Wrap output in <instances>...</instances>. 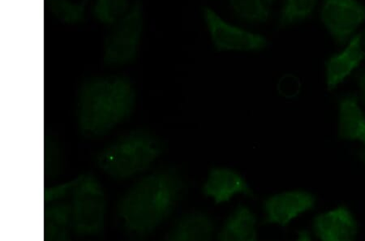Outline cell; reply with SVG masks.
Masks as SVG:
<instances>
[{
	"label": "cell",
	"mask_w": 365,
	"mask_h": 241,
	"mask_svg": "<svg viewBox=\"0 0 365 241\" xmlns=\"http://www.w3.org/2000/svg\"><path fill=\"white\" fill-rule=\"evenodd\" d=\"M185 190L184 178L173 167L163 168L144 176L118 201V227L130 240L148 237L173 215Z\"/></svg>",
	"instance_id": "cell-1"
},
{
	"label": "cell",
	"mask_w": 365,
	"mask_h": 241,
	"mask_svg": "<svg viewBox=\"0 0 365 241\" xmlns=\"http://www.w3.org/2000/svg\"><path fill=\"white\" fill-rule=\"evenodd\" d=\"M137 100L136 87L127 76L103 75L86 79L76 99L80 134L86 139L107 136L130 118Z\"/></svg>",
	"instance_id": "cell-2"
},
{
	"label": "cell",
	"mask_w": 365,
	"mask_h": 241,
	"mask_svg": "<svg viewBox=\"0 0 365 241\" xmlns=\"http://www.w3.org/2000/svg\"><path fill=\"white\" fill-rule=\"evenodd\" d=\"M165 151L163 140L145 128L118 137L94 155L96 166L115 180L134 178L148 170Z\"/></svg>",
	"instance_id": "cell-3"
},
{
	"label": "cell",
	"mask_w": 365,
	"mask_h": 241,
	"mask_svg": "<svg viewBox=\"0 0 365 241\" xmlns=\"http://www.w3.org/2000/svg\"><path fill=\"white\" fill-rule=\"evenodd\" d=\"M76 178L71 202L73 234L81 238L102 236L108 213L104 188L92 173L81 174Z\"/></svg>",
	"instance_id": "cell-4"
},
{
	"label": "cell",
	"mask_w": 365,
	"mask_h": 241,
	"mask_svg": "<svg viewBox=\"0 0 365 241\" xmlns=\"http://www.w3.org/2000/svg\"><path fill=\"white\" fill-rule=\"evenodd\" d=\"M144 23L143 4L137 0L126 15L110 27L104 39L103 58L106 66L120 68L137 61Z\"/></svg>",
	"instance_id": "cell-5"
},
{
	"label": "cell",
	"mask_w": 365,
	"mask_h": 241,
	"mask_svg": "<svg viewBox=\"0 0 365 241\" xmlns=\"http://www.w3.org/2000/svg\"><path fill=\"white\" fill-rule=\"evenodd\" d=\"M202 14L211 43L217 51L258 52L269 45L264 35L232 24L213 9L204 7Z\"/></svg>",
	"instance_id": "cell-6"
},
{
	"label": "cell",
	"mask_w": 365,
	"mask_h": 241,
	"mask_svg": "<svg viewBox=\"0 0 365 241\" xmlns=\"http://www.w3.org/2000/svg\"><path fill=\"white\" fill-rule=\"evenodd\" d=\"M321 19L334 40L344 45L365 21V6L357 0H323Z\"/></svg>",
	"instance_id": "cell-7"
},
{
	"label": "cell",
	"mask_w": 365,
	"mask_h": 241,
	"mask_svg": "<svg viewBox=\"0 0 365 241\" xmlns=\"http://www.w3.org/2000/svg\"><path fill=\"white\" fill-rule=\"evenodd\" d=\"M314 194L292 190L274 194L264 202V223L284 227L297 217L315 207Z\"/></svg>",
	"instance_id": "cell-8"
},
{
	"label": "cell",
	"mask_w": 365,
	"mask_h": 241,
	"mask_svg": "<svg viewBox=\"0 0 365 241\" xmlns=\"http://www.w3.org/2000/svg\"><path fill=\"white\" fill-rule=\"evenodd\" d=\"M202 192L205 196L213 198L215 205L228 202L237 194L255 196L243 176L227 168H211Z\"/></svg>",
	"instance_id": "cell-9"
},
{
	"label": "cell",
	"mask_w": 365,
	"mask_h": 241,
	"mask_svg": "<svg viewBox=\"0 0 365 241\" xmlns=\"http://www.w3.org/2000/svg\"><path fill=\"white\" fill-rule=\"evenodd\" d=\"M314 231L324 241L352 240L357 236L358 223L349 208L339 207L317 215Z\"/></svg>",
	"instance_id": "cell-10"
},
{
	"label": "cell",
	"mask_w": 365,
	"mask_h": 241,
	"mask_svg": "<svg viewBox=\"0 0 365 241\" xmlns=\"http://www.w3.org/2000/svg\"><path fill=\"white\" fill-rule=\"evenodd\" d=\"M215 226L213 220L203 212L192 211L182 215L176 220L165 240L170 241L210 240Z\"/></svg>",
	"instance_id": "cell-11"
},
{
	"label": "cell",
	"mask_w": 365,
	"mask_h": 241,
	"mask_svg": "<svg viewBox=\"0 0 365 241\" xmlns=\"http://www.w3.org/2000/svg\"><path fill=\"white\" fill-rule=\"evenodd\" d=\"M364 53L361 48V35L351 40L346 49L329 58L327 62V84L329 90H334L349 76L363 61Z\"/></svg>",
	"instance_id": "cell-12"
},
{
	"label": "cell",
	"mask_w": 365,
	"mask_h": 241,
	"mask_svg": "<svg viewBox=\"0 0 365 241\" xmlns=\"http://www.w3.org/2000/svg\"><path fill=\"white\" fill-rule=\"evenodd\" d=\"M73 232V213L71 202H55L44 208V240L66 241Z\"/></svg>",
	"instance_id": "cell-13"
},
{
	"label": "cell",
	"mask_w": 365,
	"mask_h": 241,
	"mask_svg": "<svg viewBox=\"0 0 365 241\" xmlns=\"http://www.w3.org/2000/svg\"><path fill=\"white\" fill-rule=\"evenodd\" d=\"M339 136L365 145V115L355 96H346L339 106Z\"/></svg>",
	"instance_id": "cell-14"
},
{
	"label": "cell",
	"mask_w": 365,
	"mask_h": 241,
	"mask_svg": "<svg viewBox=\"0 0 365 241\" xmlns=\"http://www.w3.org/2000/svg\"><path fill=\"white\" fill-rule=\"evenodd\" d=\"M223 241H255L257 240V219L252 210L240 205L227 217L217 234Z\"/></svg>",
	"instance_id": "cell-15"
},
{
	"label": "cell",
	"mask_w": 365,
	"mask_h": 241,
	"mask_svg": "<svg viewBox=\"0 0 365 241\" xmlns=\"http://www.w3.org/2000/svg\"><path fill=\"white\" fill-rule=\"evenodd\" d=\"M89 0H45L49 13L56 20L68 25H79L86 19V6Z\"/></svg>",
	"instance_id": "cell-16"
},
{
	"label": "cell",
	"mask_w": 365,
	"mask_h": 241,
	"mask_svg": "<svg viewBox=\"0 0 365 241\" xmlns=\"http://www.w3.org/2000/svg\"><path fill=\"white\" fill-rule=\"evenodd\" d=\"M230 9L238 19L257 25L266 23L270 15L266 0H228Z\"/></svg>",
	"instance_id": "cell-17"
},
{
	"label": "cell",
	"mask_w": 365,
	"mask_h": 241,
	"mask_svg": "<svg viewBox=\"0 0 365 241\" xmlns=\"http://www.w3.org/2000/svg\"><path fill=\"white\" fill-rule=\"evenodd\" d=\"M63 150L60 140L54 133L45 131L44 134V178L53 180L61 175L63 170Z\"/></svg>",
	"instance_id": "cell-18"
},
{
	"label": "cell",
	"mask_w": 365,
	"mask_h": 241,
	"mask_svg": "<svg viewBox=\"0 0 365 241\" xmlns=\"http://www.w3.org/2000/svg\"><path fill=\"white\" fill-rule=\"evenodd\" d=\"M128 0H96L93 7V16L100 24L113 26L130 9Z\"/></svg>",
	"instance_id": "cell-19"
},
{
	"label": "cell",
	"mask_w": 365,
	"mask_h": 241,
	"mask_svg": "<svg viewBox=\"0 0 365 241\" xmlns=\"http://www.w3.org/2000/svg\"><path fill=\"white\" fill-rule=\"evenodd\" d=\"M317 0H284L279 16V26L284 28L302 22L314 13Z\"/></svg>",
	"instance_id": "cell-20"
},
{
	"label": "cell",
	"mask_w": 365,
	"mask_h": 241,
	"mask_svg": "<svg viewBox=\"0 0 365 241\" xmlns=\"http://www.w3.org/2000/svg\"><path fill=\"white\" fill-rule=\"evenodd\" d=\"M76 181H78V178H76L61 185L46 188L44 190L45 205L61 201L63 198L72 196Z\"/></svg>",
	"instance_id": "cell-21"
},
{
	"label": "cell",
	"mask_w": 365,
	"mask_h": 241,
	"mask_svg": "<svg viewBox=\"0 0 365 241\" xmlns=\"http://www.w3.org/2000/svg\"><path fill=\"white\" fill-rule=\"evenodd\" d=\"M358 85L360 87L363 102L365 104V73H361L357 76Z\"/></svg>",
	"instance_id": "cell-22"
},
{
	"label": "cell",
	"mask_w": 365,
	"mask_h": 241,
	"mask_svg": "<svg viewBox=\"0 0 365 241\" xmlns=\"http://www.w3.org/2000/svg\"><path fill=\"white\" fill-rule=\"evenodd\" d=\"M297 240L302 241H309L312 240V235L307 230H302L298 232L297 233Z\"/></svg>",
	"instance_id": "cell-23"
},
{
	"label": "cell",
	"mask_w": 365,
	"mask_h": 241,
	"mask_svg": "<svg viewBox=\"0 0 365 241\" xmlns=\"http://www.w3.org/2000/svg\"><path fill=\"white\" fill-rule=\"evenodd\" d=\"M359 157H360L361 160L364 163L365 165V146L358 153Z\"/></svg>",
	"instance_id": "cell-24"
},
{
	"label": "cell",
	"mask_w": 365,
	"mask_h": 241,
	"mask_svg": "<svg viewBox=\"0 0 365 241\" xmlns=\"http://www.w3.org/2000/svg\"><path fill=\"white\" fill-rule=\"evenodd\" d=\"M266 1L269 5H272L276 1V0H266Z\"/></svg>",
	"instance_id": "cell-25"
}]
</instances>
